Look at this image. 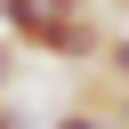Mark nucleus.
I'll return each instance as SVG.
<instances>
[{
    "label": "nucleus",
    "mask_w": 129,
    "mask_h": 129,
    "mask_svg": "<svg viewBox=\"0 0 129 129\" xmlns=\"http://www.w3.org/2000/svg\"><path fill=\"white\" fill-rule=\"evenodd\" d=\"M0 32L8 40H40L48 32V0H0Z\"/></svg>",
    "instance_id": "1"
},
{
    "label": "nucleus",
    "mask_w": 129,
    "mask_h": 129,
    "mask_svg": "<svg viewBox=\"0 0 129 129\" xmlns=\"http://www.w3.org/2000/svg\"><path fill=\"white\" fill-rule=\"evenodd\" d=\"M48 129H113V121H105V113H97V105H73V113H56V121H48Z\"/></svg>",
    "instance_id": "2"
},
{
    "label": "nucleus",
    "mask_w": 129,
    "mask_h": 129,
    "mask_svg": "<svg viewBox=\"0 0 129 129\" xmlns=\"http://www.w3.org/2000/svg\"><path fill=\"white\" fill-rule=\"evenodd\" d=\"M105 64H113V81H121V89H129V24H121V32H113V40H105Z\"/></svg>",
    "instance_id": "3"
},
{
    "label": "nucleus",
    "mask_w": 129,
    "mask_h": 129,
    "mask_svg": "<svg viewBox=\"0 0 129 129\" xmlns=\"http://www.w3.org/2000/svg\"><path fill=\"white\" fill-rule=\"evenodd\" d=\"M8 81H16V48L0 40V97H8Z\"/></svg>",
    "instance_id": "4"
},
{
    "label": "nucleus",
    "mask_w": 129,
    "mask_h": 129,
    "mask_svg": "<svg viewBox=\"0 0 129 129\" xmlns=\"http://www.w3.org/2000/svg\"><path fill=\"white\" fill-rule=\"evenodd\" d=\"M0 129H24V113H8V97H0Z\"/></svg>",
    "instance_id": "5"
},
{
    "label": "nucleus",
    "mask_w": 129,
    "mask_h": 129,
    "mask_svg": "<svg viewBox=\"0 0 129 129\" xmlns=\"http://www.w3.org/2000/svg\"><path fill=\"white\" fill-rule=\"evenodd\" d=\"M121 121H129V89H121Z\"/></svg>",
    "instance_id": "6"
},
{
    "label": "nucleus",
    "mask_w": 129,
    "mask_h": 129,
    "mask_svg": "<svg viewBox=\"0 0 129 129\" xmlns=\"http://www.w3.org/2000/svg\"><path fill=\"white\" fill-rule=\"evenodd\" d=\"M89 8H97V0H89Z\"/></svg>",
    "instance_id": "7"
}]
</instances>
